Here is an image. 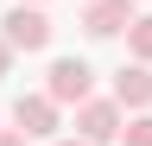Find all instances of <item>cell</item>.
<instances>
[{"label": "cell", "mask_w": 152, "mask_h": 146, "mask_svg": "<svg viewBox=\"0 0 152 146\" xmlns=\"http://www.w3.org/2000/svg\"><path fill=\"white\" fill-rule=\"evenodd\" d=\"M26 7H45V0H26Z\"/></svg>", "instance_id": "7c38bea8"}, {"label": "cell", "mask_w": 152, "mask_h": 146, "mask_svg": "<svg viewBox=\"0 0 152 146\" xmlns=\"http://www.w3.org/2000/svg\"><path fill=\"white\" fill-rule=\"evenodd\" d=\"M13 127H19L26 140H51V134H57V102L45 95V89H38V95H19V102H13Z\"/></svg>", "instance_id": "5b68a950"}, {"label": "cell", "mask_w": 152, "mask_h": 146, "mask_svg": "<svg viewBox=\"0 0 152 146\" xmlns=\"http://www.w3.org/2000/svg\"><path fill=\"white\" fill-rule=\"evenodd\" d=\"M127 51H133V64H152V13H140L127 26Z\"/></svg>", "instance_id": "52a82bcc"}, {"label": "cell", "mask_w": 152, "mask_h": 146, "mask_svg": "<svg viewBox=\"0 0 152 146\" xmlns=\"http://www.w3.org/2000/svg\"><path fill=\"white\" fill-rule=\"evenodd\" d=\"M0 26H7L0 38H7L13 51H45V45L57 38V26L45 19V7H26V0H19V7H13V13H7Z\"/></svg>", "instance_id": "3957f363"}, {"label": "cell", "mask_w": 152, "mask_h": 146, "mask_svg": "<svg viewBox=\"0 0 152 146\" xmlns=\"http://www.w3.org/2000/svg\"><path fill=\"white\" fill-rule=\"evenodd\" d=\"M45 95H51L57 108H83V102L95 95V70H89V57H51V70H45Z\"/></svg>", "instance_id": "6da1fadb"}, {"label": "cell", "mask_w": 152, "mask_h": 146, "mask_svg": "<svg viewBox=\"0 0 152 146\" xmlns=\"http://www.w3.org/2000/svg\"><path fill=\"white\" fill-rule=\"evenodd\" d=\"M121 146H152V108H146V114H127V127H121Z\"/></svg>", "instance_id": "ba28073f"}, {"label": "cell", "mask_w": 152, "mask_h": 146, "mask_svg": "<svg viewBox=\"0 0 152 146\" xmlns=\"http://www.w3.org/2000/svg\"><path fill=\"white\" fill-rule=\"evenodd\" d=\"M121 127H127V108L121 102H102V95H89L83 108H76V140H89V146H108V140H121Z\"/></svg>", "instance_id": "7a4b0ae2"}, {"label": "cell", "mask_w": 152, "mask_h": 146, "mask_svg": "<svg viewBox=\"0 0 152 146\" xmlns=\"http://www.w3.org/2000/svg\"><path fill=\"white\" fill-rule=\"evenodd\" d=\"M133 19H140L133 0H83V32L89 38H121Z\"/></svg>", "instance_id": "277c9868"}, {"label": "cell", "mask_w": 152, "mask_h": 146, "mask_svg": "<svg viewBox=\"0 0 152 146\" xmlns=\"http://www.w3.org/2000/svg\"><path fill=\"white\" fill-rule=\"evenodd\" d=\"M51 146H89V140H51Z\"/></svg>", "instance_id": "8fae6325"}, {"label": "cell", "mask_w": 152, "mask_h": 146, "mask_svg": "<svg viewBox=\"0 0 152 146\" xmlns=\"http://www.w3.org/2000/svg\"><path fill=\"white\" fill-rule=\"evenodd\" d=\"M13 57H19V51H13L7 38H0V76H7V70H13Z\"/></svg>", "instance_id": "30bf717a"}, {"label": "cell", "mask_w": 152, "mask_h": 146, "mask_svg": "<svg viewBox=\"0 0 152 146\" xmlns=\"http://www.w3.org/2000/svg\"><path fill=\"white\" fill-rule=\"evenodd\" d=\"M0 146H32V140L19 134V127H0Z\"/></svg>", "instance_id": "9c48e42d"}, {"label": "cell", "mask_w": 152, "mask_h": 146, "mask_svg": "<svg viewBox=\"0 0 152 146\" xmlns=\"http://www.w3.org/2000/svg\"><path fill=\"white\" fill-rule=\"evenodd\" d=\"M114 102L127 114H146L152 108V64H121L114 70Z\"/></svg>", "instance_id": "8992f818"}]
</instances>
